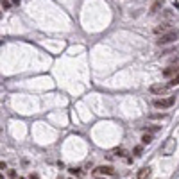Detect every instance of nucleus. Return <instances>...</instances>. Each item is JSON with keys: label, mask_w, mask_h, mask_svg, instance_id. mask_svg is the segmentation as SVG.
<instances>
[{"label": "nucleus", "mask_w": 179, "mask_h": 179, "mask_svg": "<svg viewBox=\"0 0 179 179\" xmlns=\"http://www.w3.org/2000/svg\"><path fill=\"white\" fill-rule=\"evenodd\" d=\"M176 39H179V32L178 30H169V32H165V34H161L158 39H156V43L158 45H169V43H174Z\"/></svg>", "instance_id": "nucleus-1"}, {"label": "nucleus", "mask_w": 179, "mask_h": 179, "mask_svg": "<svg viewBox=\"0 0 179 179\" xmlns=\"http://www.w3.org/2000/svg\"><path fill=\"white\" fill-rule=\"evenodd\" d=\"M176 147H178V142H176V138H167V140H165V143L161 145L160 152H161L163 156H172V154L176 152Z\"/></svg>", "instance_id": "nucleus-2"}, {"label": "nucleus", "mask_w": 179, "mask_h": 179, "mask_svg": "<svg viewBox=\"0 0 179 179\" xmlns=\"http://www.w3.org/2000/svg\"><path fill=\"white\" fill-rule=\"evenodd\" d=\"M174 102H176V99H174V97H165V99H154V100H152L154 108H158V109H167V108H172V106H174Z\"/></svg>", "instance_id": "nucleus-3"}, {"label": "nucleus", "mask_w": 179, "mask_h": 179, "mask_svg": "<svg viewBox=\"0 0 179 179\" xmlns=\"http://www.w3.org/2000/svg\"><path fill=\"white\" fill-rule=\"evenodd\" d=\"M93 174H108V176H113L115 174V169L113 167H109V165H102V167H97L95 170H93Z\"/></svg>", "instance_id": "nucleus-4"}, {"label": "nucleus", "mask_w": 179, "mask_h": 179, "mask_svg": "<svg viewBox=\"0 0 179 179\" xmlns=\"http://www.w3.org/2000/svg\"><path fill=\"white\" fill-rule=\"evenodd\" d=\"M151 174H152V169H151V167H143V169L138 170L136 179H149L151 178Z\"/></svg>", "instance_id": "nucleus-5"}, {"label": "nucleus", "mask_w": 179, "mask_h": 179, "mask_svg": "<svg viewBox=\"0 0 179 179\" xmlns=\"http://www.w3.org/2000/svg\"><path fill=\"white\" fill-rule=\"evenodd\" d=\"M169 30H170V23H160V25H156V27L152 29L154 34H165V32H169Z\"/></svg>", "instance_id": "nucleus-6"}, {"label": "nucleus", "mask_w": 179, "mask_h": 179, "mask_svg": "<svg viewBox=\"0 0 179 179\" xmlns=\"http://www.w3.org/2000/svg\"><path fill=\"white\" fill-rule=\"evenodd\" d=\"M167 90H169V84H152V86H151V91H152V93H158V95L165 93Z\"/></svg>", "instance_id": "nucleus-7"}, {"label": "nucleus", "mask_w": 179, "mask_h": 179, "mask_svg": "<svg viewBox=\"0 0 179 179\" xmlns=\"http://www.w3.org/2000/svg\"><path fill=\"white\" fill-rule=\"evenodd\" d=\"M163 75L165 77H176V75H179V68L178 66H167L163 70Z\"/></svg>", "instance_id": "nucleus-8"}, {"label": "nucleus", "mask_w": 179, "mask_h": 179, "mask_svg": "<svg viewBox=\"0 0 179 179\" xmlns=\"http://www.w3.org/2000/svg\"><path fill=\"white\" fill-rule=\"evenodd\" d=\"M163 2H165V0H156V2H154L152 5H151L149 13H151V14H156V13H158V9H160V7L163 5Z\"/></svg>", "instance_id": "nucleus-9"}, {"label": "nucleus", "mask_w": 179, "mask_h": 179, "mask_svg": "<svg viewBox=\"0 0 179 179\" xmlns=\"http://www.w3.org/2000/svg\"><path fill=\"white\" fill-rule=\"evenodd\" d=\"M142 143H143V145L152 143V134H143V136H142Z\"/></svg>", "instance_id": "nucleus-10"}, {"label": "nucleus", "mask_w": 179, "mask_h": 179, "mask_svg": "<svg viewBox=\"0 0 179 179\" xmlns=\"http://www.w3.org/2000/svg\"><path fill=\"white\" fill-rule=\"evenodd\" d=\"M178 84H179V75L172 77V79L169 81V88H172V86H178Z\"/></svg>", "instance_id": "nucleus-11"}, {"label": "nucleus", "mask_w": 179, "mask_h": 179, "mask_svg": "<svg viewBox=\"0 0 179 179\" xmlns=\"http://www.w3.org/2000/svg\"><path fill=\"white\" fill-rule=\"evenodd\" d=\"M70 174H72V176H79L81 170H79V169H70Z\"/></svg>", "instance_id": "nucleus-12"}, {"label": "nucleus", "mask_w": 179, "mask_h": 179, "mask_svg": "<svg viewBox=\"0 0 179 179\" xmlns=\"http://www.w3.org/2000/svg\"><path fill=\"white\" fill-rule=\"evenodd\" d=\"M9 5H11L9 0H2V7H4V9H9Z\"/></svg>", "instance_id": "nucleus-13"}, {"label": "nucleus", "mask_w": 179, "mask_h": 179, "mask_svg": "<svg viewBox=\"0 0 179 179\" xmlns=\"http://www.w3.org/2000/svg\"><path fill=\"white\" fill-rule=\"evenodd\" d=\"M134 154H136V156H142V147H134Z\"/></svg>", "instance_id": "nucleus-14"}, {"label": "nucleus", "mask_w": 179, "mask_h": 179, "mask_svg": "<svg viewBox=\"0 0 179 179\" xmlns=\"http://www.w3.org/2000/svg\"><path fill=\"white\" fill-rule=\"evenodd\" d=\"M7 176H9L11 179H13V178H16V170H9V172H7Z\"/></svg>", "instance_id": "nucleus-15"}, {"label": "nucleus", "mask_w": 179, "mask_h": 179, "mask_svg": "<svg viewBox=\"0 0 179 179\" xmlns=\"http://www.w3.org/2000/svg\"><path fill=\"white\" fill-rule=\"evenodd\" d=\"M115 152H117V154H118V156H124V152H126V151H124V149H117V151H115Z\"/></svg>", "instance_id": "nucleus-16"}, {"label": "nucleus", "mask_w": 179, "mask_h": 179, "mask_svg": "<svg viewBox=\"0 0 179 179\" xmlns=\"http://www.w3.org/2000/svg\"><path fill=\"white\" fill-rule=\"evenodd\" d=\"M167 115H152V118H165Z\"/></svg>", "instance_id": "nucleus-17"}, {"label": "nucleus", "mask_w": 179, "mask_h": 179, "mask_svg": "<svg viewBox=\"0 0 179 179\" xmlns=\"http://www.w3.org/2000/svg\"><path fill=\"white\" fill-rule=\"evenodd\" d=\"M20 2L22 0H11V4H14V5H20Z\"/></svg>", "instance_id": "nucleus-18"}, {"label": "nucleus", "mask_w": 179, "mask_h": 179, "mask_svg": "<svg viewBox=\"0 0 179 179\" xmlns=\"http://www.w3.org/2000/svg\"><path fill=\"white\" fill-rule=\"evenodd\" d=\"M30 179H38V176H36V174H30Z\"/></svg>", "instance_id": "nucleus-19"}, {"label": "nucleus", "mask_w": 179, "mask_h": 179, "mask_svg": "<svg viewBox=\"0 0 179 179\" xmlns=\"http://www.w3.org/2000/svg\"><path fill=\"white\" fill-rule=\"evenodd\" d=\"M97 179H106V178H97Z\"/></svg>", "instance_id": "nucleus-20"}, {"label": "nucleus", "mask_w": 179, "mask_h": 179, "mask_svg": "<svg viewBox=\"0 0 179 179\" xmlns=\"http://www.w3.org/2000/svg\"><path fill=\"white\" fill-rule=\"evenodd\" d=\"M18 179H25V178H18Z\"/></svg>", "instance_id": "nucleus-21"}]
</instances>
